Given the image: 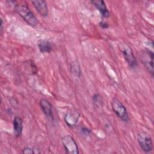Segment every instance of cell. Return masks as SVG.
<instances>
[{
	"label": "cell",
	"instance_id": "13",
	"mask_svg": "<svg viewBox=\"0 0 154 154\" xmlns=\"http://www.w3.org/2000/svg\"><path fill=\"white\" fill-rule=\"evenodd\" d=\"M37 149H34L33 148H31V147H25L22 149V153L25 154H34V153H40L38 151Z\"/></svg>",
	"mask_w": 154,
	"mask_h": 154
},
{
	"label": "cell",
	"instance_id": "11",
	"mask_svg": "<svg viewBox=\"0 0 154 154\" xmlns=\"http://www.w3.org/2000/svg\"><path fill=\"white\" fill-rule=\"evenodd\" d=\"M79 117V114H78L76 112H69L65 116L64 121L67 125V126L70 127L75 126L78 120Z\"/></svg>",
	"mask_w": 154,
	"mask_h": 154
},
{
	"label": "cell",
	"instance_id": "10",
	"mask_svg": "<svg viewBox=\"0 0 154 154\" xmlns=\"http://www.w3.org/2000/svg\"><path fill=\"white\" fill-rule=\"evenodd\" d=\"M13 126L14 135L16 137H19L23 131V120L21 117L16 116L13 121Z\"/></svg>",
	"mask_w": 154,
	"mask_h": 154
},
{
	"label": "cell",
	"instance_id": "4",
	"mask_svg": "<svg viewBox=\"0 0 154 154\" xmlns=\"http://www.w3.org/2000/svg\"><path fill=\"white\" fill-rule=\"evenodd\" d=\"M62 144L66 153L79 154V148L75 139L70 135H66L61 139Z\"/></svg>",
	"mask_w": 154,
	"mask_h": 154
},
{
	"label": "cell",
	"instance_id": "12",
	"mask_svg": "<svg viewBox=\"0 0 154 154\" xmlns=\"http://www.w3.org/2000/svg\"><path fill=\"white\" fill-rule=\"evenodd\" d=\"M37 46L40 52L45 53H50L52 49V43L46 40H40L37 42Z\"/></svg>",
	"mask_w": 154,
	"mask_h": 154
},
{
	"label": "cell",
	"instance_id": "15",
	"mask_svg": "<svg viewBox=\"0 0 154 154\" xmlns=\"http://www.w3.org/2000/svg\"><path fill=\"white\" fill-rule=\"evenodd\" d=\"M81 130V132H82L85 135H90L91 133V131L86 127H82Z\"/></svg>",
	"mask_w": 154,
	"mask_h": 154
},
{
	"label": "cell",
	"instance_id": "6",
	"mask_svg": "<svg viewBox=\"0 0 154 154\" xmlns=\"http://www.w3.org/2000/svg\"><path fill=\"white\" fill-rule=\"evenodd\" d=\"M124 58L129 66L131 68H135L137 66V61L135 58L133 51L129 46H125L122 50Z\"/></svg>",
	"mask_w": 154,
	"mask_h": 154
},
{
	"label": "cell",
	"instance_id": "9",
	"mask_svg": "<svg viewBox=\"0 0 154 154\" xmlns=\"http://www.w3.org/2000/svg\"><path fill=\"white\" fill-rule=\"evenodd\" d=\"M91 3L97 9L103 18H108L110 16L109 11L106 7L105 2L102 0H93L90 1Z\"/></svg>",
	"mask_w": 154,
	"mask_h": 154
},
{
	"label": "cell",
	"instance_id": "1",
	"mask_svg": "<svg viewBox=\"0 0 154 154\" xmlns=\"http://www.w3.org/2000/svg\"><path fill=\"white\" fill-rule=\"evenodd\" d=\"M15 9L17 14L30 26H35L38 21L26 4H16Z\"/></svg>",
	"mask_w": 154,
	"mask_h": 154
},
{
	"label": "cell",
	"instance_id": "7",
	"mask_svg": "<svg viewBox=\"0 0 154 154\" xmlns=\"http://www.w3.org/2000/svg\"><path fill=\"white\" fill-rule=\"evenodd\" d=\"M39 105L45 115L51 119H53V108L51 102L46 99L42 98L39 101Z\"/></svg>",
	"mask_w": 154,
	"mask_h": 154
},
{
	"label": "cell",
	"instance_id": "14",
	"mask_svg": "<svg viewBox=\"0 0 154 154\" xmlns=\"http://www.w3.org/2000/svg\"><path fill=\"white\" fill-rule=\"evenodd\" d=\"M93 102H95L96 105L101 104L102 103V97L99 94H94L93 96Z\"/></svg>",
	"mask_w": 154,
	"mask_h": 154
},
{
	"label": "cell",
	"instance_id": "8",
	"mask_svg": "<svg viewBox=\"0 0 154 154\" xmlns=\"http://www.w3.org/2000/svg\"><path fill=\"white\" fill-rule=\"evenodd\" d=\"M32 5L36 9L37 11L43 17H46L48 16L49 11L47 5V3L43 0L32 1Z\"/></svg>",
	"mask_w": 154,
	"mask_h": 154
},
{
	"label": "cell",
	"instance_id": "17",
	"mask_svg": "<svg viewBox=\"0 0 154 154\" xmlns=\"http://www.w3.org/2000/svg\"><path fill=\"white\" fill-rule=\"evenodd\" d=\"M3 26H4V22H3V20L1 18V28H0V30H1V32H2V30H3Z\"/></svg>",
	"mask_w": 154,
	"mask_h": 154
},
{
	"label": "cell",
	"instance_id": "3",
	"mask_svg": "<svg viewBox=\"0 0 154 154\" xmlns=\"http://www.w3.org/2000/svg\"><path fill=\"white\" fill-rule=\"evenodd\" d=\"M137 142L141 150L146 153H150L153 150V145L150 135L146 132H140L137 134Z\"/></svg>",
	"mask_w": 154,
	"mask_h": 154
},
{
	"label": "cell",
	"instance_id": "2",
	"mask_svg": "<svg viewBox=\"0 0 154 154\" xmlns=\"http://www.w3.org/2000/svg\"><path fill=\"white\" fill-rule=\"evenodd\" d=\"M111 105L113 112L117 117L122 122L127 123L129 120V117L128 111L122 102L116 97L112 99Z\"/></svg>",
	"mask_w": 154,
	"mask_h": 154
},
{
	"label": "cell",
	"instance_id": "16",
	"mask_svg": "<svg viewBox=\"0 0 154 154\" xmlns=\"http://www.w3.org/2000/svg\"><path fill=\"white\" fill-rule=\"evenodd\" d=\"M99 25L103 29H106V28H108L109 27L108 23L107 22L103 21V20H102L101 22H99Z\"/></svg>",
	"mask_w": 154,
	"mask_h": 154
},
{
	"label": "cell",
	"instance_id": "5",
	"mask_svg": "<svg viewBox=\"0 0 154 154\" xmlns=\"http://www.w3.org/2000/svg\"><path fill=\"white\" fill-rule=\"evenodd\" d=\"M153 58L154 55L153 51L146 49L141 55V62L150 74L151 76H153Z\"/></svg>",
	"mask_w": 154,
	"mask_h": 154
}]
</instances>
